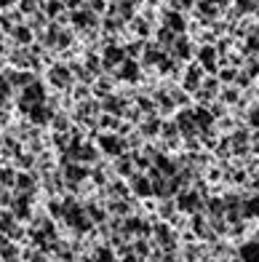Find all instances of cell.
I'll return each instance as SVG.
<instances>
[{
  "mask_svg": "<svg viewBox=\"0 0 259 262\" xmlns=\"http://www.w3.org/2000/svg\"><path fill=\"white\" fill-rule=\"evenodd\" d=\"M51 128H54V131H62V134H64V131H69V123H67V115H64V113H59V115H54V118H51Z\"/></svg>",
  "mask_w": 259,
  "mask_h": 262,
  "instance_id": "3957f363",
  "label": "cell"
},
{
  "mask_svg": "<svg viewBox=\"0 0 259 262\" xmlns=\"http://www.w3.org/2000/svg\"><path fill=\"white\" fill-rule=\"evenodd\" d=\"M64 6L75 11V8H80V6H83V0H64Z\"/></svg>",
  "mask_w": 259,
  "mask_h": 262,
  "instance_id": "8992f818",
  "label": "cell"
},
{
  "mask_svg": "<svg viewBox=\"0 0 259 262\" xmlns=\"http://www.w3.org/2000/svg\"><path fill=\"white\" fill-rule=\"evenodd\" d=\"M102 150L117 152V139H115V137H102Z\"/></svg>",
  "mask_w": 259,
  "mask_h": 262,
  "instance_id": "5b68a950",
  "label": "cell"
},
{
  "mask_svg": "<svg viewBox=\"0 0 259 262\" xmlns=\"http://www.w3.org/2000/svg\"><path fill=\"white\" fill-rule=\"evenodd\" d=\"M45 83H49L51 89H69L73 86V73L62 64H51L49 75H45Z\"/></svg>",
  "mask_w": 259,
  "mask_h": 262,
  "instance_id": "6da1fadb",
  "label": "cell"
},
{
  "mask_svg": "<svg viewBox=\"0 0 259 262\" xmlns=\"http://www.w3.org/2000/svg\"><path fill=\"white\" fill-rule=\"evenodd\" d=\"M8 38H14V46H32L35 43V30L25 21V25H16L14 30H11Z\"/></svg>",
  "mask_w": 259,
  "mask_h": 262,
  "instance_id": "7a4b0ae2",
  "label": "cell"
},
{
  "mask_svg": "<svg viewBox=\"0 0 259 262\" xmlns=\"http://www.w3.org/2000/svg\"><path fill=\"white\" fill-rule=\"evenodd\" d=\"M64 177H67V180H83V177H86V169H80V166L75 163V166H64Z\"/></svg>",
  "mask_w": 259,
  "mask_h": 262,
  "instance_id": "277c9868",
  "label": "cell"
}]
</instances>
